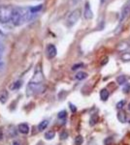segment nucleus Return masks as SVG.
<instances>
[{"label": "nucleus", "instance_id": "f257e3e1", "mask_svg": "<svg viewBox=\"0 0 130 145\" xmlns=\"http://www.w3.org/2000/svg\"><path fill=\"white\" fill-rule=\"evenodd\" d=\"M32 15L33 14L30 11V8H26V7H15L12 23L15 26H20V25L29 22L32 18Z\"/></svg>", "mask_w": 130, "mask_h": 145}, {"label": "nucleus", "instance_id": "f03ea898", "mask_svg": "<svg viewBox=\"0 0 130 145\" xmlns=\"http://www.w3.org/2000/svg\"><path fill=\"white\" fill-rule=\"evenodd\" d=\"M43 81H44L43 72H42L41 70L38 69L27 85L28 94H33L35 91H38L41 89V86H42V84H43Z\"/></svg>", "mask_w": 130, "mask_h": 145}, {"label": "nucleus", "instance_id": "7ed1b4c3", "mask_svg": "<svg viewBox=\"0 0 130 145\" xmlns=\"http://www.w3.org/2000/svg\"><path fill=\"white\" fill-rule=\"evenodd\" d=\"M15 7L12 5H0V23L12 22Z\"/></svg>", "mask_w": 130, "mask_h": 145}, {"label": "nucleus", "instance_id": "20e7f679", "mask_svg": "<svg viewBox=\"0 0 130 145\" xmlns=\"http://www.w3.org/2000/svg\"><path fill=\"white\" fill-rule=\"evenodd\" d=\"M80 18H81V10L80 9H76V10H74L69 14L67 20H66V24L68 26H73L79 20Z\"/></svg>", "mask_w": 130, "mask_h": 145}, {"label": "nucleus", "instance_id": "39448f33", "mask_svg": "<svg viewBox=\"0 0 130 145\" xmlns=\"http://www.w3.org/2000/svg\"><path fill=\"white\" fill-rule=\"evenodd\" d=\"M56 52H57V50H56V48L53 45L49 44V45L47 46V56H48V58H49V59L55 57Z\"/></svg>", "mask_w": 130, "mask_h": 145}, {"label": "nucleus", "instance_id": "423d86ee", "mask_svg": "<svg viewBox=\"0 0 130 145\" xmlns=\"http://www.w3.org/2000/svg\"><path fill=\"white\" fill-rule=\"evenodd\" d=\"M84 17L86 18V20H91L93 18V13H92L91 9H90V5H89L88 2L86 3V6H84Z\"/></svg>", "mask_w": 130, "mask_h": 145}, {"label": "nucleus", "instance_id": "0eeeda50", "mask_svg": "<svg viewBox=\"0 0 130 145\" xmlns=\"http://www.w3.org/2000/svg\"><path fill=\"white\" fill-rule=\"evenodd\" d=\"M129 13H130V7H129L128 5H127L126 3H125V4H124V6L122 7V9H121V15H120L119 22H123V20L127 17V16L129 15Z\"/></svg>", "mask_w": 130, "mask_h": 145}, {"label": "nucleus", "instance_id": "6e6552de", "mask_svg": "<svg viewBox=\"0 0 130 145\" xmlns=\"http://www.w3.org/2000/svg\"><path fill=\"white\" fill-rule=\"evenodd\" d=\"M18 129V132L22 133V134H23V135H27L28 132H29V126H28L26 123L20 124Z\"/></svg>", "mask_w": 130, "mask_h": 145}, {"label": "nucleus", "instance_id": "1a4fd4ad", "mask_svg": "<svg viewBox=\"0 0 130 145\" xmlns=\"http://www.w3.org/2000/svg\"><path fill=\"white\" fill-rule=\"evenodd\" d=\"M117 119L120 123H125L126 122V113H125L124 110H119L117 112Z\"/></svg>", "mask_w": 130, "mask_h": 145}, {"label": "nucleus", "instance_id": "9d476101", "mask_svg": "<svg viewBox=\"0 0 130 145\" xmlns=\"http://www.w3.org/2000/svg\"><path fill=\"white\" fill-rule=\"evenodd\" d=\"M129 46H130V45L128 43H126V42H121V43H119V45H117V50L119 51H125Z\"/></svg>", "mask_w": 130, "mask_h": 145}, {"label": "nucleus", "instance_id": "9b49d317", "mask_svg": "<svg viewBox=\"0 0 130 145\" xmlns=\"http://www.w3.org/2000/svg\"><path fill=\"white\" fill-rule=\"evenodd\" d=\"M127 79H128V78H127L126 76H123V74H122V76H119L117 78V84H119V85H124V84L126 83Z\"/></svg>", "mask_w": 130, "mask_h": 145}, {"label": "nucleus", "instance_id": "f8f14e48", "mask_svg": "<svg viewBox=\"0 0 130 145\" xmlns=\"http://www.w3.org/2000/svg\"><path fill=\"white\" fill-rule=\"evenodd\" d=\"M109 96H110V93L107 89H102L100 91V98L102 101H107Z\"/></svg>", "mask_w": 130, "mask_h": 145}, {"label": "nucleus", "instance_id": "ddd939ff", "mask_svg": "<svg viewBox=\"0 0 130 145\" xmlns=\"http://www.w3.org/2000/svg\"><path fill=\"white\" fill-rule=\"evenodd\" d=\"M22 80H16L14 83H12V85H10V89L11 90H16L22 86Z\"/></svg>", "mask_w": 130, "mask_h": 145}, {"label": "nucleus", "instance_id": "4468645a", "mask_svg": "<svg viewBox=\"0 0 130 145\" xmlns=\"http://www.w3.org/2000/svg\"><path fill=\"white\" fill-rule=\"evenodd\" d=\"M75 78H76L77 79H79V80H82V79L87 78V74L84 72H79L76 76H75Z\"/></svg>", "mask_w": 130, "mask_h": 145}, {"label": "nucleus", "instance_id": "2eb2a0df", "mask_svg": "<svg viewBox=\"0 0 130 145\" xmlns=\"http://www.w3.org/2000/svg\"><path fill=\"white\" fill-rule=\"evenodd\" d=\"M97 122H98V115L96 113L92 114V116L90 117V121H89V124H90V126H94Z\"/></svg>", "mask_w": 130, "mask_h": 145}, {"label": "nucleus", "instance_id": "dca6fc26", "mask_svg": "<svg viewBox=\"0 0 130 145\" xmlns=\"http://www.w3.org/2000/svg\"><path fill=\"white\" fill-rule=\"evenodd\" d=\"M48 124H49V122H48V120H44V121H42L41 123L39 124L38 125V130L39 131H44L45 129H46L47 127H48Z\"/></svg>", "mask_w": 130, "mask_h": 145}, {"label": "nucleus", "instance_id": "f3484780", "mask_svg": "<svg viewBox=\"0 0 130 145\" xmlns=\"http://www.w3.org/2000/svg\"><path fill=\"white\" fill-rule=\"evenodd\" d=\"M7 98H8V93L7 91H3V92L0 93V102L1 103H6L7 101Z\"/></svg>", "mask_w": 130, "mask_h": 145}, {"label": "nucleus", "instance_id": "a211bd4d", "mask_svg": "<svg viewBox=\"0 0 130 145\" xmlns=\"http://www.w3.org/2000/svg\"><path fill=\"white\" fill-rule=\"evenodd\" d=\"M54 135H55V134H54L53 131H49V132H47L46 134H45V138L46 139H53L54 137Z\"/></svg>", "mask_w": 130, "mask_h": 145}, {"label": "nucleus", "instance_id": "6ab92c4d", "mask_svg": "<svg viewBox=\"0 0 130 145\" xmlns=\"http://www.w3.org/2000/svg\"><path fill=\"white\" fill-rule=\"evenodd\" d=\"M82 142H84V137L82 135H78L76 138H75V144L76 145H82Z\"/></svg>", "mask_w": 130, "mask_h": 145}, {"label": "nucleus", "instance_id": "aec40b11", "mask_svg": "<svg viewBox=\"0 0 130 145\" xmlns=\"http://www.w3.org/2000/svg\"><path fill=\"white\" fill-rule=\"evenodd\" d=\"M42 8H43V5H38L37 7H31V8H30V11H31L32 14H36L37 12H39Z\"/></svg>", "mask_w": 130, "mask_h": 145}, {"label": "nucleus", "instance_id": "412c9836", "mask_svg": "<svg viewBox=\"0 0 130 145\" xmlns=\"http://www.w3.org/2000/svg\"><path fill=\"white\" fill-rule=\"evenodd\" d=\"M121 59L123 61H130V52H124L121 54Z\"/></svg>", "mask_w": 130, "mask_h": 145}, {"label": "nucleus", "instance_id": "4be33fe9", "mask_svg": "<svg viewBox=\"0 0 130 145\" xmlns=\"http://www.w3.org/2000/svg\"><path fill=\"white\" fill-rule=\"evenodd\" d=\"M113 143H114V138L111 137H107V138L104 140V144L105 145H113Z\"/></svg>", "mask_w": 130, "mask_h": 145}, {"label": "nucleus", "instance_id": "5701e85b", "mask_svg": "<svg viewBox=\"0 0 130 145\" xmlns=\"http://www.w3.org/2000/svg\"><path fill=\"white\" fill-rule=\"evenodd\" d=\"M57 116H58V118H59V119H65L66 116H67V113H66L65 110H62V111H60L59 113H58Z\"/></svg>", "mask_w": 130, "mask_h": 145}, {"label": "nucleus", "instance_id": "b1692460", "mask_svg": "<svg viewBox=\"0 0 130 145\" xmlns=\"http://www.w3.org/2000/svg\"><path fill=\"white\" fill-rule=\"evenodd\" d=\"M124 104H125V101H124V100L120 101V102H119V103H117V108H119V109H122V107H123Z\"/></svg>", "mask_w": 130, "mask_h": 145}, {"label": "nucleus", "instance_id": "393cba45", "mask_svg": "<svg viewBox=\"0 0 130 145\" xmlns=\"http://www.w3.org/2000/svg\"><path fill=\"white\" fill-rule=\"evenodd\" d=\"M123 92L124 93H128V92H130V83H126L124 85V87H123Z\"/></svg>", "mask_w": 130, "mask_h": 145}, {"label": "nucleus", "instance_id": "a878e982", "mask_svg": "<svg viewBox=\"0 0 130 145\" xmlns=\"http://www.w3.org/2000/svg\"><path fill=\"white\" fill-rule=\"evenodd\" d=\"M3 51H4V46L2 44V42L0 41V59H1L2 55H3Z\"/></svg>", "mask_w": 130, "mask_h": 145}, {"label": "nucleus", "instance_id": "bb28decb", "mask_svg": "<svg viewBox=\"0 0 130 145\" xmlns=\"http://www.w3.org/2000/svg\"><path fill=\"white\" fill-rule=\"evenodd\" d=\"M67 137H68V133L67 132H62L60 134V138L61 139H66V138H67Z\"/></svg>", "mask_w": 130, "mask_h": 145}, {"label": "nucleus", "instance_id": "cd10ccee", "mask_svg": "<svg viewBox=\"0 0 130 145\" xmlns=\"http://www.w3.org/2000/svg\"><path fill=\"white\" fill-rule=\"evenodd\" d=\"M108 61H109V58L108 57H103L102 58V61H101V65H102V66H104V65L107 64Z\"/></svg>", "mask_w": 130, "mask_h": 145}, {"label": "nucleus", "instance_id": "c85d7f7f", "mask_svg": "<svg viewBox=\"0 0 130 145\" xmlns=\"http://www.w3.org/2000/svg\"><path fill=\"white\" fill-rule=\"evenodd\" d=\"M81 67H82V63H80V64H76V65H74V66L72 67V70H73V71H75V70H78L79 68H81Z\"/></svg>", "mask_w": 130, "mask_h": 145}, {"label": "nucleus", "instance_id": "c756f323", "mask_svg": "<svg viewBox=\"0 0 130 145\" xmlns=\"http://www.w3.org/2000/svg\"><path fill=\"white\" fill-rule=\"evenodd\" d=\"M70 108H71V110H72V112H76L77 111V107L74 106V105H72V104H70Z\"/></svg>", "mask_w": 130, "mask_h": 145}, {"label": "nucleus", "instance_id": "7c9ffc66", "mask_svg": "<svg viewBox=\"0 0 130 145\" xmlns=\"http://www.w3.org/2000/svg\"><path fill=\"white\" fill-rule=\"evenodd\" d=\"M2 137H3V133H2V130L0 129V140L2 139Z\"/></svg>", "mask_w": 130, "mask_h": 145}, {"label": "nucleus", "instance_id": "2f4dec72", "mask_svg": "<svg viewBox=\"0 0 130 145\" xmlns=\"http://www.w3.org/2000/svg\"><path fill=\"white\" fill-rule=\"evenodd\" d=\"M13 145H20V144L18 143V141H14V142H13Z\"/></svg>", "mask_w": 130, "mask_h": 145}, {"label": "nucleus", "instance_id": "473e14b6", "mask_svg": "<svg viewBox=\"0 0 130 145\" xmlns=\"http://www.w3.org/2000/svg\"><path fill=\"white\" fill-rule=\"evenodd\" d=\"M126 4L130 7V0H127V2H126Z\"/></svg>", "mask_w": 130, "mask_h": 145}, {"label": "nucleus", "instance_id": "72a5a7b5", "mask_svg": "<svg viewBox=\"0 0 130 145\" xmlns=\"http://www.w3.org/2000/svg\"><path fill=\"white\" fill-rule=\"evenodd\" d=\"M128 109L130 110V103H129V105H128Z\"/></svg>", "mask_w": 130, "mask_h": 145}, {"label": "nucleus", "instance_id": "f704fd0d", "mask_svg": "<svg viewBox=\"0 0 130 145\" xmlns=\"http://www.w3.org/2000/svg\"><path fill=\"white\" fill-rule=\"evenodd\" d=\"M104 1H105V0H101V3H103Z\"/></svg>", "mask_w": 130, "mask_h": 145}, {"label": "nucleus", "instance_id": "c9c22d12", "mask_svg": "<svg viewBox=\"0 0 130 145\" xmlns=\"http://www.w3.org/2000/svg\"><path fill=\"white\" fill-rule=\"evenodd\" d=\"M0 34H3V33H2V32H1V30H0Z\"/></svg>", "mask_w": 130, "mask_h": 145}]
</instances>
